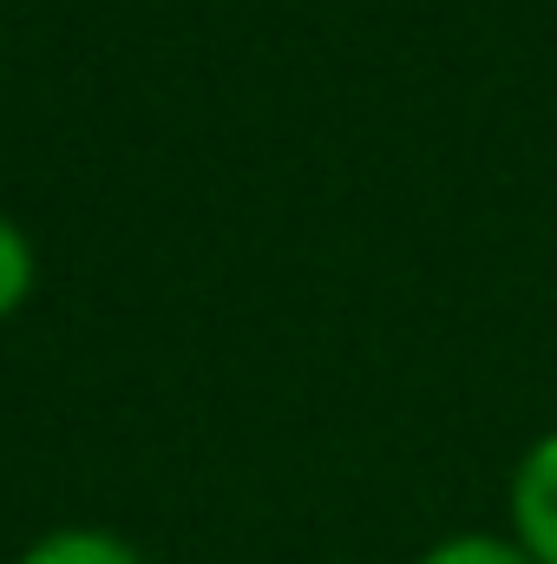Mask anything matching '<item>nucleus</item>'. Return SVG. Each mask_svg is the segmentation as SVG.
Segmentation results:
<instances>
[{"label":"nucleus","mask_w":557,"mask_h":564,"mask_svg":"<svg viewBox=\"0 0 557 564\" xmlns=\"http://www.w3.org/2000/svg\"><path fill=\"white\" fill-rule=\"evenodd\" d=\"M505 532L538 564H557V426L518 453L505 479Z\"/></svg>","instance_id":"obj_1"},{"label":"nucleus","mask_w":557,"mask_h":564,"mask_svg":"<svg viewBox=\"0 0 557 564\" xmlns=\"http://www.w3.org/2000/svg\"><path fill=\"white\" fill-rule=\"evenodd\" d=\"M13 564H144L132 539L106 532V525H59L46 539H33Z\"/></svg>","instance_id":"obj_2"},{"label":"nucleus","mask_w":557,"mask_h":564,"mask_svg":"<svg viewBox=\"0 0 557 564\" xmlns=\"http://www.w3.org/2000/svg\"><path fill=\"white\" fill-rule=\"evenodd\" d=\"M414 564H538L512 532H446L439 545H426Z\"/></svg>","instance_id":"obj_3"},{"label":"nucleus","mask_w":557,"mask_h":564,"mask_svg":"<svg viewBox=\"0 0 557 564\" xmlns=\"http://www.w3.org/2000/svg\"><path fill=\"white\" fill-rule=\"evenodd\" d=\"M33 295V243L13 217H0V322Z\"/></svg>","instance_id":"obj_4"}]
</instances>
